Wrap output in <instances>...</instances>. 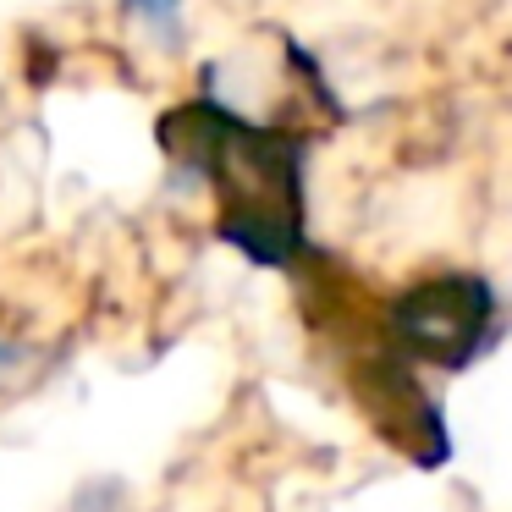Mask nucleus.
Returning <instances> with one entry per match:
<instances>
[{
  "instance_id": "1",
  "label": "nucleus",
  "mask_w": 512,
  "mask_h": 512,
  "mask_svg": "<svg viewBox=\"0 0 512 512\" xmlns=\"http://www.w3.org/2000/svg\"><path fill=\"white\" fill-rule=\"evenodd\" d=\"M485 320H490V292L479 281H435L397 309V331L419 353L441 358L446 369H457L474 353V336L485 331Z\"/></svg>"
},
{
  "instance_id": "2",
  "label": "nucleus",
  "mask_w": 512,
  "mask_h": 512,
  "mask_svg": "<svg viewBox=\"0 0 512 512\" xmlns=\"http://www.w3.org/2000/svg\"><path fill=\"white\" fill-rule=\"evenodd\" d=\"M133 6H138V17H144V23L171 28V23H177V6H182V0H133Z\"/></svg>"
},
{
  "instance_id": "3",
  "label": "nucleus",
  "mask_w": 512,
  "mask_h": 512,
  "mask_svg": "<svg viewBox=\"0 0 512 512\" xmlns=\"http://www.w3.org/2000/svg\"><path fill=\"white\" fill-rule=\"evenodd\" d=\"M6 358H12V347H6V342H0V369H6Z\"/></svg>"
}]
</instances>
